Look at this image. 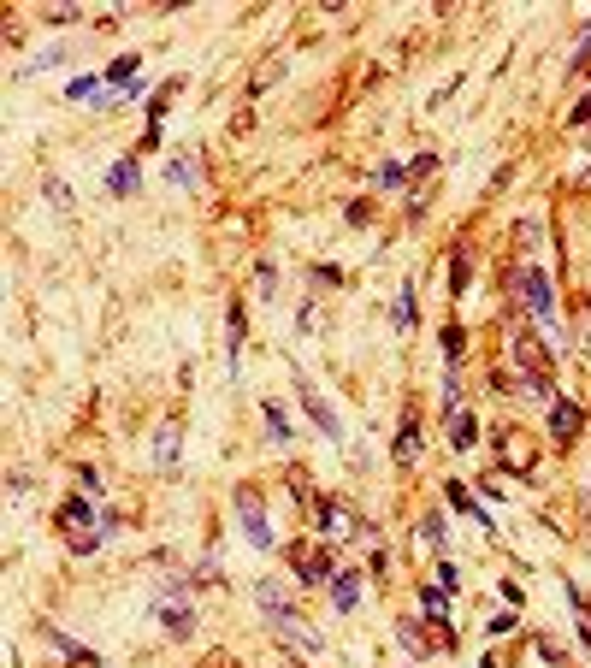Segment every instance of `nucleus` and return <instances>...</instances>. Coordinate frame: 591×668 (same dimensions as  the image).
Returning <instances> with one entry per match:
<instances>
[{
  "label": "nucleus",
  "mask_w": 591,
  "mask_h": 668,
  "mask_svg": "<svg viewBox=\"0 0 591 668\" xmlns=\"http://www.w3.org/2000/svg\"><path fill=\"white\" fill-rule=\"evenodd\" d=\"M166 178H172V184H196L201 172H196V160H172V166H166Z\"/></svg>",
  "instance_id": "5701e85b"
},
{
  "label": "nucleus",
  "mask_w": 591,
  "mask_h": 668,
  "mask_svg": "<svg viewBox=\"0 0 591 668\" xmlns=\"http://www.w3.org/2000/svg\"><path fill=\"white\" fill-rule=\"evenodd\" d=\"M509 349H515L521 373H532V379H550V349H538V337L526 332V326H515V332H509Z\"/></svg>",
  "instance_id": "20e7f679"
},
{
  "label": "nucleus",
  "mask_w": 591,
  "mask_h": 668,
  "mask_svg": "<svg viewBox=\"0 0 591 668\" xmlns=\"http://www.w3.org/2000/svg\"><path fill=\"white\" fill-rule=\"evenodd\" d=\"M331 603L349 615V609L361 603V580H355V574H331Z\"/></svg>",
  "instance_id": "9b49d317"
},
{
  "label": "nucleus",
  "mask_w": 591,
  "mask_h": 668,
  "mask_svg": "<svg viewBox=\"0 0 591 668\" xmlns=\"http://www.w3.org/2000/svg\"><path fill=\"white\" fill-rule=\"evenodd\" d=\"M396 639H402V645H408V651H426V633H420V627H414V621H396Z\"/></svg>",
  "instance_id": "4be33fe9"
},
{
  "label": "nucleus",
  "mask_w": 591,
  "mask_h": 668,
  "mask_svg": "<svg viewBox=\"0 0 591 668\" xmlns=\"http://www.w3.org/2000/svg\"><path fill=\"white\" fill-rule=\"evenodd\" d=\"M574 125H591V95L580 101V107H574Z\"/></svg>",
  "instance_id": "bb28decb"
},
{
  "label": "nucleus",
  "mask_w": 591,
  "mask_h": 668,
  "mask_svg": "<svg viewBox=\"0 0 591 668\" xmlns=\"http://www.w3.org/2000/svg\"><path fill=\"white\" fill-rule=\"evenodd\" d=\"M320 544H326V538H308V544H296V550H290V568H296V580H302V586H320V580H331V574H337V568H331V556L320 550Z\"/></svg>",
  "instance_id": "7ed1b4c3"
},
{
  "label": "nucleus",
  "mask_w": 591,
  "mask_h": 668,
  "mask_svg": "<svg viewBox=\"0 0 591 668\" xmlns=\"http://www.w3.org/2000/svg\"><path fill=\"white\" fill-rule=\"evenodd\" d=\"M66 95L71 101H83V107H107V101H101V77H77Z\"/></svg>",
  "instance_id": "4468645a"
},
{
  "label": "nucleus",
  "mask_w": 591,
  "mask_h": 668,
  "mask_svg": "<svg viewBox=\"0 0 591 668\" xmlns=\"http://www.w3.org/2000/svg\"><path fill=\"white\" fill-rule=\"evenodd\" d=\"M450 503H456V509L467 515V521H473V527H491V515H485V509H479V503L467 497V485H450Z\"/></svg>",
  "instance_id": "ddd939ff"
},
{
  "label": "nucleus",
  "mask_w": 591,
  "mask_h": 668,
  "mask_svg": "<svg viewBox=\"0 0 591 668\" xmlns=\"http://www.w3.org/2000/svg\"><path fill=\"white\" fill-rule=\"evenodd\" d=\"M154 462H160V473L178 468V426H160V432H154Z\"/></svg>",
  "instance_id": "1a4fd4ad"
},
{
  "label": "nucleus",
  "mask_w": 591,
  "mask_h": 668,
  "mask_svg": "<svg viewBox=\"0 0 591 668\" xmlns=\"http://www.w3.org/2000/svg\"><path fill=\"white\" fill-rule=\"evenodd\" d=\"M160 615H166V633H190V627H196V615H190V603H184V609H178V603H166Z\"/></svg>",
  "instance_id": "a211bd4d"
},
{
  "label": "nucleus",
  "mask_w": 591,
  "mask_h": 668,
  "mask_svg": "<svg viewBox=\"0 0 591 668\" xmlns=\"http://www.w3.org/2000/svg\"><path fill=\"white\" fill-rule=\"evenodd\" d=\"M580 337H586V361H591V308H580Z\"/></svg>",
  "instance_id": "a878e982"
},
{
  "label": "nucleus",
  "mask_w": 591,
  "mask_h": 668,
  "mask_svg": "<svg viewBox=\"0 0 591 668\" xmlns=\"http://www.w3.org/2000/svg\"><path fill=\"white\" fill-rule=\"evenodd\" d=\"M521 302L532 308V314H538V320H550V314H556V296H550V278H544L538 267H526V272H521Z\"/></svg>",
  "instance_id": "423d86ee"
},
{
  "label": "nucleus",
  "mask_w": 591,
  "mask_h": 668,
  "mask_svg": "<svg viewBox=\"0 0 591 668\" xmlns=\"http://www.w3.org/2000/svg\"><path fill=\"white\" fill-rule=\"evenodd\" d=\"M255 598H261V609H266V615H272V621H278V615L290 609V603H284V592H278L272 580H261V586H255Z\"/></svg>",
  "instance_id": "f3484780"
},
{
  "label": "nucleus",
  "mask_w": 591,
  "mask_h": 668,
  "mask_svg": "<svg viewBox=\"0 0 591 668\" xmlns=\"http://www.w3.org/2000/svg\"><path fill=\"white\" fill-rule=\"evenodd\" d=\"M414 538H426L432 550H444V515H426V521L414 527Z\"/></svg>",
  "instance_id": "6ab92c4d"
},
{
  "label": "nucleus",
  "mask_w": 591,
  "mask_h": 668,
  "mask_svg": "<svg viewBox=\"0 0 591 668\" xmlns=\"http://www.w3.org/2000/svg\"><path fill=\"white\" fill-rule=\"evenodd\" d=\"M302 402H308V414H314V426H320L326 438H343V432H337V414L320 402V391H314V385H302Z\"/></svg>",
  "instance_id": "9d476101"
},
{
  "label": "nucleus",
  "mask_w": 591,
  "mask_h": 668,
  "mask_svg": "<svg viewBox=\"0 0 591 668\" xmlns=\"http://www.w3.org/2000/svg\"><path fill=\"white\" fill-rule=\"evenodd\" d=\"M314 521H320L314 538H326V544H343V538H355V527H361V521H355V509H349V503H337V497H326V503L314 509Z\"/></svg>",
  "instance_id": "f03ea898"
},
{
  "label": "nucleus",
  "mask_w": 591,
  "mask_h": 668,
  "mask_svg": "<svg viewBox=\"0 0 591 668\" xmlns=\"http://www.w3.org/2000/svg\"><path fill=\"white\" fill-rule=\"evenodd\" d=\"M396 326H402V332L414 326V290H408V284H402V296H396Z\"/></svg>",
  "instance_id": "412c9836"
},
{
  "label": "nucleus",
  "mask_w": 591,
  "mask_h": 668,
  "mask_svg": "<svg viewBox=\"0 0 591 668\" xmlns=\"http://www.w3.org/2000/svg\"><path fill=\"white\" fill-rule=\"evenodd\" d=\"M266 426H272V438H278V444L290 438V414H284L278 402H266Z\"/></svg>",
  "instance_id": "aec40b11"
},
{
  "label": "nucleus",
  "mask_w": 591,
  "mask_h": 668,
  "mask_svg": "<svg viewBox=\"0 0 591 668\" xmlns=\"http://www.w3.org/2000/svg\"><path fill=\"white\" fill-rule=\"evenodd\" d=\"M107 184H113V196H131L136 184H142V172H136V160H119V166L107 172Z\"/></svg>",
  "instance_id": "f8f14e48"
},
{
  "label": "nucleus",
  "mask_w": 591,
  "mask_h": 668,
  "mask_svg": "<svg viewBox=\"0 0 591 668\" xmlns=\"http://www.w3.org/2000/svg\"><path fill=\"white\" fill-rule=\"evenodd\" d=\"M272 627H278V633H284V639H290L296 651H308V657H314V651H326V633H314V627H308V621H302L296 609H284V615H278Z\"/></svg>",
  "instance_id": "39448f33"
},
{
  "label": "nucleus",
  "mask_w": 591,
  "mask_h": 668,
  "mask_svg": "<svg viewBox=\"0 0 591 668\" xmlns=\"http://www.w3.org/2000/svg\"><path fill=\"white\" fill-rule=\"evenodd\" d=\"M456 586H461V574L450 568V562H438V592H456Z\"/></svg>",
  "instance_id": "b1692460"
},
{
  "label": "nucleus",
  "mask_w": 591,
  "mask_h": 668,
  "mask_svg": "<svg viewBox=\"0 0 591 668\" xmlns=\"http://www.w3.org/2000/svg\"><path fill=\"white\" fill-rule=\"evenodd\" d=\"M237 515H243V533L255 550H272V527H266V503L255 485H237Z\"/></svg>",
  "instance_id": "f257e3e1"
},
{
  "label": "nucleus",
  "mask_w": 591,
  "mask_h": 668,
  "mask_svg": "<svg viewBox=\"0 0 591 668\" xmlns=\"http://www.w3.org/2000/svg\"><path fill=\"white\" fill-rule=\"evenodd\" d=\"M225 367H231V373H237V361H243V308H237V302H231V320H225Z\"/></svg>",
  "instance_id": "6e6552de"
},
{
  "label": "nucleus",
  "mask_w": 591,
  "mask_h": 668,
  "mask_svg": "<svg viewBox=\"0 0 591 668\" xmlns=\"http://www.w3.org/2000/svg\"><path fill=\"white\" fill-rule=\"evenodd\" d=\"M580 426H586V414H580V402H550V438L556 444H574L580 438Z\"/></svg>",
  "instance_id": "0eeeda50"
},
{
  "label": "nucleus",
  "mask_w": 591,
  "mask_h": 668,
  "mask_svg": "<svg viewBox=\"0 0 591 668\" xmlns=\"http://www.w3.org/2000/svg\"><path fill=\"white\" fill-rule=\"evenodd\" d=\"M450 284H456V296H461V290H467V261H461V255H456V261H450Z\"/></svg>",
  "instance_id": "393cba45"
},
{
  "label": "nucleus",
  "mask_w": 591,
  "mask_h": 668,
  "mask_svg": "<svg viewBox=\"0 0 591 668\" xmlns=\"http://www.w3.org/2000/svg\"><path fill=\"white\" fill-rule=\"evenodd\" d=\"M414 450H420V426H414V420H408V426H402V432H396V462H402V468H408V462H414Z\"/></svg>",
  "instance_id": "dca6fc26"
},
{
  "label": "nucleus",
  "mask_w": 591,
  "mask_h": 668,
  "mask_svg": "<svg viewBox=\"0 0 591 668\" xmlns=\"http://www.w3.org/2000/svg\"><path fill=\"white\" fill-rule=\"evenodd\" d=\"M473 438H479V426H473V414H450V444H456V450H467V444H473Z\"/></svg>",
  "instance_id": "2eb2a0df"
}]
</instances>
